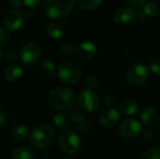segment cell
I'll use <instances>...</instances> for the list:
<instances>
[{
    "mask_svg": "<svg viewBox=\"0 0 160 159\" xmlns=\"http://www.w3.org/2000/svg\"><path fill=\"white\" fill-rule=\"evenodd\" d=\"M48 101L50 106L54 110L68 111L74 107L76 102V96L68 88L57 87L50 92Z\"/></svg>",
    "mask_w": 160,
    "mask_h": 159,
    "instance_id": "obj_1",
    "label": "cell"
},
{
    "mask_svg": "<svg viewBox=\"0 0 160 159\" xmlns=\"http://www.w3.org/2000/svg\"><path fill=\"white\" fill-rule=\"evenodd\" d=\"M29 140L35 148H47L54 140V131L50 126H39L30 133Z\"/></svg>",
    "mask_w": 160,
    "mask_h": 159,
    "instance_id": "obj_2",
    "label": "cell"
},
{
    "mask_svg": "<svg viewBox=\"0 0 160 159\" xmlns=\"http://www.w3.org/2000/svg\"><path fill=\"white\" fill-rule=\"evenodd\" d=\"M74 5V0H45L44 9L52 19L61 18L68 14Z\"/></svg>",
    "mask_w": 160,
    "mask_h": 159,
    "instance_id": "obj_3",
    "label": "cell"
},
{
    "mask_svg": "<svg viewBox=\"0 0 160 159\" xmlns=\"http://www.w3.org/2000/svg\"><path fill=\"white\" fill-rule=\"evenodd\" d=\"M57 76L62 82L73 84L80 80L82 71L76 63L71 61H64L57 68Z\"/></svg>",
    "mask_w": 160,
    "mask_h": 159,
    "instance_id": "obj_4",
    "label": "cell"
},
{
    "mask_svg": "<svg viewBox=\"0 0 160 159\" xmlns=\"http://www.w3.org/2000/svg\"><path fill=\"white\" fill-rule=\"evenodd\" d=\"M59 146L66 154L73 155L80 148V138L73 130H66L60 135Z\"/></svg>",
    "mask_w": 160,
    "mask_h": 159,
    "instance_id": "obj_5",
    "label": "cell"
},
{
    "mask_svg": "<svg viewBox=\"0 0 160 159\" xmlns=\"http://www.w3.org/2000/svg\"><path fill=\"white\" fill-rule=\"evenodd\" d=\"M80 107L87 112H95L99 109L100 100L92 90H84L78 97Z\"/></svg>",
    "mask_w": 160,
    "mask_h": 159,
    "instance_id": "obj_6",
    "label": "cell"
},
{
    "mask_svg": "<svg viewBox=\"0 0 160 159\" xmlns=\"http://www.w3.org/2000/svg\"><path fill=\"white\" fill-rule=\"evenodd\" d=\"M41 55V49L38 44L35 42L26 43L21 50L20 58L22 63L25 65H34L36 64Z\"/></svg>",
    "mask_w": 160,
    "mask_h": 159,
    "instance_id": "obj_7",
    "label": "cell"
},
{
    "mask_svg": "<svg viewBox=\"0 0 160 159\" xmlns=\"http://www.w3.org/2000/svg\"><path fill=\"white\" fill-rule=\"evenodd\" d=\"M148 70L142 64H134L127 71V80L133 85H142L148 79Z\"/></svg>",
    "mask_w": 160,
    "mask_h": 159,
    "instance_id": "obj_8",
    "label": "cell"
},
{
    "mask_svg": "<svg viewBox=\"0 0 160 159\" xmlns=\"http://www.w3.org/2000/svg\"><path fill=\"white\" fill-rule=\"evenodd\" d=\"M142 131L140 122L135 119H126L119 127V133L125 139H133L137 137Z\"/></svg>",
    "mask_w": 160,
    "mask_h": 159,
    "instance_id": "obj_9",
    "label": "cell"
},
{
    "mask_svg": "<svg viewBox=\"0 0 160 159\" xmlns=\"http://www.w3.org/2000/svg\"><path fill=\"white\" fill-rule=\"evenodd\" d=\"M119 120H120L119 112L112 107H108L105 110H103L98 117L99 124L106 128H111L115 127Z\"/></svg>",
    "mask_w": 160,
    "mask_h": 159,
    "instance_id": "obj_10",
    "label": "cell"
},
{
    "mask_svg": "<svg viewBox=\"0 0 160 159\" xmlns=\"http://www.w3.org/2000/svg\"><path fill=\"white\" fill-rule=\"evenodd\" d=\"M97 53V47L92 42H83L74 50V55L79 61H88Z\"/></svg>",
    "mask_w": 160,
    "mask_h": 159,
    "instance_id": "obj_11",
    "label": "cell"
},
{
    "mask_svg": "<svg viewBox=\"0 0 160 159\" xmlns=\"http://www.w3.org/2000/svg\"><path fill=\"white\" fill-rule=\"evenodd\" d=\"M22 14L18 9H10L5 14L4 22L8 30H17L22 24Z\"/></svg>",
    "mask_w": 160,
    "mask_h": 159,
    "instance_id": "obj_12",
    "label": "cell"
},
{
    "mask_svg": "<svg viewBox=\"0 0 160 159\" xmlns=\"http://www.w3.org/2000/svg\"><path fill=\"white\" fill-rule=\"evenodd\" d=\"M135 15L136 13L133 8L129 7H119L114 12V21L117 23L125 24V23L131 22L134 19Z\"/></svg>",
    "mask_w": 160,
    "mask_h": 159,
    "instance_id": "obj_13",
    "label": "cell"
},
{
    "mask_svg": "<svg viewBox=\"0 0 160 159\" xmlns=\"http://www.w3.org/2000/svg\"><path fill=\"white\" fill-rule=\"evenodd\" d=\"M22 75V67L18 63L9 64L8 66H7L4 71L5 79L9 82H17L18 80H20Z\"/></svg>",
    "mask_w": 160,
    "mask_h": 159,
    "instance_id": "obj_14",
    "label": "cell"
},
{
    "mask_svg": "<svg viewBox=\"0 0 160 159\" xmlns=\"http://www.w3.org/2000/svg\"><path fill=\"white\" fill-rule=\"evenodd\" d=\"M158 118V111L153 108V107H148L141 114V119L143 125L145 126H152L156 124Z\"/></svg>",
    "mask_w": 160,
    "mask_h": 159,
    "instance_id": "obj_15",
    "label": "cell"
},
{
    "mask_svg": "<svg viewBox=\"0 0 160 159\" xmlns=\"http://www.w3.org/2000/svg\"><path fill=\"white\" fill-rule=\"evenodd\" d=\"M52 123L56 128H58L60 130H66L70 127L72 120H71L70 116H68L65 113H58L53 116Z\"/></svg>",
    "mask_w": 160,
    "mask_h": 159,
    "instance_id": "obj_16",
    "label": "cell"
},
{
    "mask_svg": "<svg viewBox=\"0 0 160 159\" xmlns=\"http://www.w3.org/2000/svg\"><path fill=\"white\" fill-rule=\"evenodd\" d=\"M119 110H120L121 113H123L124 115L131 116V115H134L138 112L139 107L135 101L127 99V100H124L123 102L120 103Z\"/></svg>",
    "mask_w": 160,
    "mask_h": 159,
    "instance_id": "obj_17",
    "label": "cell"
},
{
    "mask_svg": "<svg viewBox=\"0 0 160 159\" xmlns=\"http://www.w3.org/2000/svg\"><path fill=\"white\" fill-rule=\"evenodd\" d=\"M11 158L12 159H34L35 154L34 152L25 146H20L15 149H13L11 153Z\"/></svg>",
    "mask_w": 160,
    "mask_h": 159,
    "instance_id": "obj_18",
    "label": "cell"
},
{
    "mask_svg": "<svg viewBox=\"0 0 160 159\" xmlns=\"http://www.w3.org/2000/svg\"><path fill=\"white\" fill-rule=\"evenodd\" d=\"M11 136L17 141H24L29 137L28 128L23 125H18L12 127Z\"/></svg>",
    "mask_w": 160,
    "mask_h": 159,
    "instance_id": "obj_19",
    "label": "cell"
},
{
    "mask_svg": "<svg viewBox=\"0 0 160 159\" xmlns=\"http://www.w3.org/2000/svg\"><path fill=\"white\" fill-rule=\"evenodd\" d=\"M47 33L52 38H60L63 36L64 29L61 24H59L57 22H52L48 26Z\"/></svg>",
    "mask_w": 160,
    "mask_h": 159,
    "instance_id": "obj_20",
    "label": "cell"
},
{
    "mask_svg": "<svg viewBox=\"0 0 160 159\" xmlns=\"http://www.w3.org/2000/svg\"><path fill=\"white\" fill-rule=\"evenodd\" d=\"M144 15L148 18H151V17H155L158 14V11H159V7L158 6L154 3V2H148L144 5L143 7V9H142Z\"/></svg>",
    "mask_w": 160,
    "mask_h": 159,
    "instance_id": "obj_21",
    "label": "cell"
},
{
    "mask_svg": "<svg viewBox=\"0 0 160 159\" xmlns=\"http://www.w3.org/2000/svg\"><path fill=\"white\" fill-rule=\"evenodd\" d=\"M40 70L47 76H52L55 72V66L50 59H45L40 64Z\"/></svg>",
    "mask_w": 160,
    "mask_h": 159,
    "instance_id": "obj_22",
    "label": "cell"
},
{
    "mask_svg": "<svg viewBox=\"0 0 160 159\" xmlns=\"http://www.w3.org/2000/svg\"><path fill=\"white\" fill-rule=\"evenodd\" d=\"M70 118L75 123H78V124L83 123V121H85L84 111L82 108L73 107L70 111Z\"/></svg>",
    "mask_w": 160,
    "mask_h": 159,
    "instance_id": "obj_23",
    "label": "cell"
},
{
    "mask_svg": "<svg viewBox=\"0 0 160 159\" xmlns=\"http://www.w3.org/2000/svg\"><path fill=\"white\" fill-rule=\"evenodd\" d=\"M102 1L103 0H77L78 5L85 10H91L98 7Z\"/></svg>",
    "mask_w": 160,
    "mask_h": 159,
    "instance_id": "obj_24",
    "label": "cell"
},
{
    "mask_svg": "<svg viewBox=\"0 0 160 159\" xmlns=\"http://www.w3.org/2000/svg\"><path fill=\"white\" fill-rule=\"evenodd\" d=\"M10 41V33L6 26L0 25V44L6 45Z\"/></svg>",
    "mask_w": 160,
    "mask_h": 159,
    "instance_id": "obj_25",
    "label": "cell"
},
{
    "mask_svg": "<svg viewBox=\"0 0 160 159\" xmlns=\"http://www.w3.org/2000/svg\"><path fill=\"white\" fill-rule=\"evenodd\" d=\"M142 159H160V148H152L147 150Z\"/></svg>",
    "mask_w": 160,
    "mask_h": 159,
    "instance_id": "obj_26",
    "label": "cell"
},
{
    "mask_svg": "<svg viewBox=\"0 0 160 159\" xmlns=\"http://www.w3.org/2000/svg\"><path fill=\"white\" fill-rule=\"evenodd\" d=\"M98 78L94 75H89L85 81H84V85L86 86L87 90H93L95 89L97 86H98Z\"/></svg>",
    "mask_w": 160,
    "mask_h": 159,
    "instance_id": "obj_27",
    "label": "cell"
},
{
    "mask_svg": "<svg viewBox=\"0 0 160 159\" xmlns=\"http://www.w3.org/2000/svg\"><path fill=\"white\" fill-rule=\"evenodd\" d=\"M149 70L156 74V75H160V60H153L149 63Z\"/></svg>",
    "mask_w": 160,
    "mask_h": 159,
    "instance_id": "obj_28",
    "label": "cell"
},
{
    "mask_svg": "<svg viewBox=\"0 0 160 159\" xmlns=\"http://www.w3.org/2000/svg\"><path fill=\"white\" fill-rule=\"evenodd\" d=\"M60 52L65 55H70L73 52V47L69 43H64L60 47Z\"/></svg>",
    "mask_w": 160,
    "mask_h": 159,
    "instance_id": "obj_29",
    "label": "cell"
},
{
    "mask_svg": "<svg viewBox=\"0 0 160 159\" xmlns=\"http://www.w3.org/2000/svg\"><path fill=\"white\" fill-rule=\"evenodd\" d=\"M6 57H7V59L8 61H15V60H17L20 57V54H19V52L16 50L9 49L7 52V53H6Z\"/></svg>",
    "mask_w": 160,
    "mask_h": 159,
    "instance_id": "obj_30",
    "label": "cell"
},
{
    "mask_svg": "<svg viewBox=\"0 0 160 159\" xmlns=\"http://www.w3.org/2000/svg\"><path fill=\"white\" fill-rule=\"evenodd\" d=\"M87 131H88V126H87L84 122H83V123L78 124V126H77V132H78V134L83 135V134H85Z\"/></svg>",
    "mask_w": 160,
    "mask_h": 159,
    "instance_id": "obj_31",
    "label": "cell"
},
{
    "mask_svg": "<svg viewBox=\"0 0 160 159\" xmlns=\"http://www.w3.org/2000/svg\"><path fill=\"white\" fill-rule=\"evenodd\" d=\"M22 2L29 7H37L41 3V0H22Z\"/></svg>",
    "mask_w": 160,
    "mask_h": 159,
    "instance_id": "obj_32",
    "label": "cell"
},
{
    "mask_svg": "<svg viewBox=\"0 0 160 159\" xmlns=\"http://www.w3.org/2000/svg\"><path fill=\"white\" fill-rule=\"evenodd\" d=\"M140 134H141L142 138L145 139V140H150L153 137V132L150 129H142Z\"/></svg>",
    "mask_w": 160,
    "mask_h": 159,
    "instance_id": "obj_33",
    "label": "cell"
},
{
    "mask_svg": "<svg viewBox=\"0 0 160 159\" xmlns=\"http://www.w3.org/2000/svg\"><path fill=\"white\" fill-rule=\"evenodd\" d=\"M105 103L108 107L113 106V104L115 103V97L112 95H107L105 97Z\"/></svg>",
    "mask_w": 160,
    "mask_h": 159,
    "instance_id": "obj_34",
    "label": "cell"
},
{
    "mask_svg": "<svg viewBox=\"0 0 160 159\" xmlns=\"http://www.w3.org/2000/svg\"><path fill=\"white\" fill-rule=\"evenodd\" d=\"M130 5H132L133 7H142V5L145 4L146 0H127Z\"/></svg>",
    "mask_w": 160,
    "mask_h": 159,
    "instance_id": "obj_35",
    "label": "cell"
},
{
    "mask_svg": "<svg viewBox=\"0 0 160 159\" xmlns=\"http://www.w3.org/2000/svg\"><path fill=\"white\" fill-rule=\"evenodd\" d=\"M8 4L12 7H21L22 5V0H8Z\"/></svg>",
    "mask_w": 160,
    "mask_h": 159,
    "instance_id": "obj_36",
    "label": "cell"
},
{
    "mask_svg": "<svg viewBox=\"0 0 160 159\" xmlns=\"http://www.w3.org/2000/svg\"><path fill=\"white\" fill-rule=\"evenodd\" d=\"M7 121V116H6V113L4 112L3 110L0 109V127L4 126L5 123Z\"/></svg>",
    "mask_w": 160,
    "mask_h": 159,
    "instance_id": "obj_37",
    "label": "cell"
},
{
    "mask_svg": "<svg viewBox=\"0 0 160 159\" xmlns=\"http://www.w3.org/2000/svg\"><path fill=\"white\" fill-rule=\"evenodd\" d=\"M3 57H4V52H3V50L0 48V61L3 59Z\"/></svg>",
    "mask_w": 160,
    "mask_h": 159,
    "instance_id": "obj_38",
    "label": "cell"
},
{
    "mask_svg": "<svg viewBox=\"0 0 160 159\" xmlns=\"http://www.w3.org/2000/svg\"><path fill=\"white\" fill-rule=\"evenodd\" d=\"M159 5H160V0H159Z\"/></svg>",
    "mask_w": 160,
    "mask_h": 159,
    "instance_id": "obj_39",
    "label": "cell"
}]
</instances>
